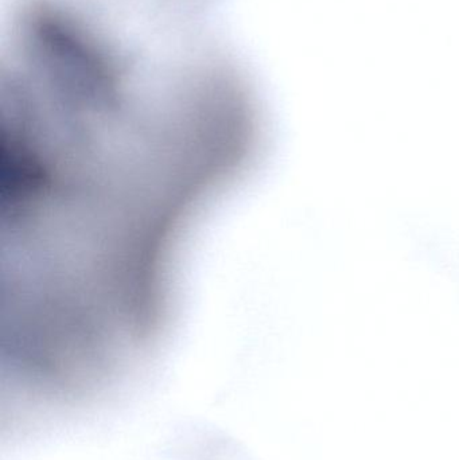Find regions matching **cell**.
<instances>
[{"mask_svg": "<svg viewBox=\"0 0 459 460\" xmlns=\"http://www.w3.org/2000/svg\"><path fill=\"white\" fill-rule=\"evenodd\" d=\"M22 31L32 72L67 104L100 110L115 102L112 56L80 22L58 8L35 5Z\"/></svg>", "mask_w": 459, "mask_h": 460, "instance_id": "1", "label": "cell"}]
</instances>
